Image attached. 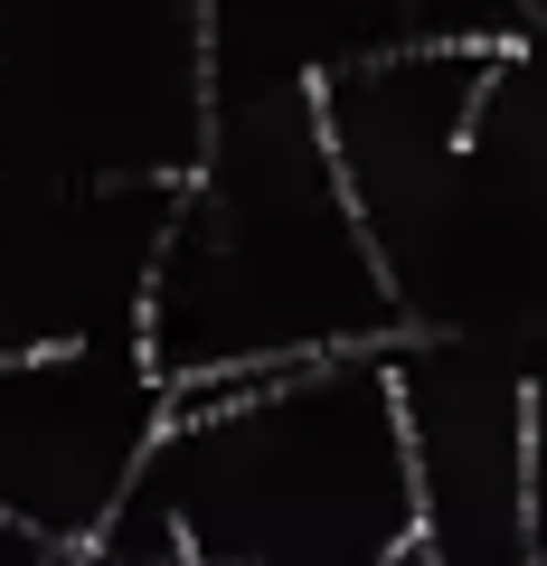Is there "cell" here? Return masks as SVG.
<instances>
[{
  "label": "cell",
  "mask_w": 547,
  "mask_h": 566,
  "mask_svg": "<svg viewBox=\"0 0 547 566\" xmlns=\"http://www.w3.org/2000/svg\"><path fill=\"white\" fill-rule=\"evenodd\" d=\"M415 57H491V66H519V57H528V39H519V29H434V39L378 48L368 66H415Z\"/></svg>",
  "instance_id": "1"
}]
</instances>
